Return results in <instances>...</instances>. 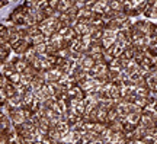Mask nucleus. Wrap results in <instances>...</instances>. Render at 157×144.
Returning <instances> with one entry per match:
<instances>
[{"label": "nucleus", "instance_id": "7ed1b4c3", "mask_svg": "<svg viewBox=\"0 0 157 144\" xmlns=\"http://www.w3.org/2000/svg\"><path fill=\"white\" fill-rule=\"evenodd\" d=\"M3 89H5L6 96H7V98H10V96H13L15 93H17L16 84L10 83V82H7V80H6V83H5V86H3Z\"/></svg>", "mask_w": 157, "mask_h": 144}, {"label": "nucleus", "instance_id": "f03ea898", "mask_svg": "<svg viewBox=\"0 0 157 144\" xmlns=\"http://www.w3.org/2000/svg\"><path fill=\"white\" fill-rule=\"evenodd\" d=\"M12 54V45L9 42H0V66L9 61Z\"/></svg>", "mask_w": 157, "mask_h": 144}, {"label": "nucleus", "instance_id": "f257e3e1", "mask_svg": "<svg viewBox=\"0 0 157 144\" xmlns=\"http://www.w3.org/2000/svg\"><path fill=\"white\" fill-rule=\"evenodd\" d=\"M31 45H32V44H31V42H28L26 39L19 38L15 44H12V53H13V54H16V56H22V54H25V53H26V50H28Z\"/></svg>", "mask_w": 157, "mask_h": 144}, {"label": "nucleus", "instance_id": "39448f33", "mask_svg": "<svg viewBox=\"0 0 157 144\" xmlns=\"http://www.w3.org/2000/svg\"><path fill=\"white\" fill-rule=\"evenodd\" d=\"M6 3H7V5H9V3H12V2H15V0H5Z\"/></svg>", "mask_w": 157, "mask_h": 144}, {"label": "nucleus", "instance_id": "20e7f679", "mask_svg": "<svg viewBox=\"0 0 157 144\" xmlns=\"http://www.w3.org/2000/svg\"><path fill=\"white\" fill-rule=\"evenodd\" d=\"M6 80L13 84H19L21 83V73L13 72V73H10V74H7V76H6Z\"/></svg>", "mask_w": 157, "mask_h": 144}]
</instances>
